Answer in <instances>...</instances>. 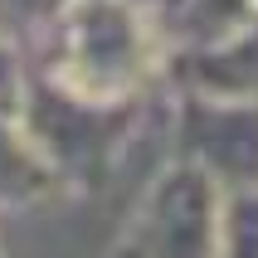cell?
Returning <instances> with one entry per match:
<instances>
[{
  "label": "cell",
  "mask_w": 258,
  "mask_h": 258,
  "mask_svg": "<svg viewBox=\"0 0 258 258\" xmlns=\"http://www.w3.org/2000/svg\"><path fill=\"white\" fill-rule=\"evenodd\" d=\"M166 73V39L142 0H63L44 83L88 107H142Z\"/></svg>",
  "instance_id": "obj_1"
},
{
  "label": "cell",
  "mask_w": 258,
  "mask_h": 258,
  "mask_svg": "<svg viewBox=\"0 0 258 258\" xmlns=\"http://www.w3.org/2000/svg\"><path fill=\"white\" fill-rule=\"evenodd\" d=\"M219 224L224 190L185 156H171L146 180L107 258H219Z\"/></svg>",
  "instance_id": "obj_2"
},
{
  "label": "cell",
  "mask_w": 258,
  "mask_h": 258,
  "mask_svg": "<svg viewBox=\"0 0 258 258\" xmlns=\"http://www.w3.org/2000/svg\"><path fill=\"white\" fill-rule=\"evenodd\" d=\"M137 117H142V107L73 102L44 78L29 83V102H25V127L39 137V146L49 151L69 190H102L112 180L117 161L137 132Z\"/></svg>",
  "instance_id": "obj_3"
},
{
  "label": "cell",
  "mask_w": 258,
  "mask_h": 258,
  "mask_svg": "<svg viewBox=\"0 0 258 258\" xmlns=\"http://www.w3.org/2000/svg\"><path fill=\"white\" fill-rule=\"evenodd\" d=\"M175 156L200 166L224 195L258 190V98H175Z\"/></svg>",
  "instance_id": "obj_4"
},
{
  "label": "cell",
  "mask_w": 258,
  "mask_h": 258,
  "mask_svg": "<svg viewBox=\"0 0 258 258\" xmlns=\"http://www.w3.org/2000/svg\"><path fill=\"white\" fill-rule=\"evenodd\" d=\"M69 195L58 166L39 146V137L25 127V117H5L0 122V215H20L34 205Z\"/></svg>",
  "instance_id": "obj_5"
},
{
  "label": "cell",
  "mask_w": 258,
  "mask_h": 258,
  "mask_svg": "<svg viewBox=\"0 0 258 258\" xmlns=\"http://www.w3.org/2000/svg\"><path fill=\"white\" fill-rule=\"evenodd\" d=\"M219 258H258V190H239V195H224Z\"/></svg>",
  "instance_id": "obj_6"
},
{
  "label": "cell",
  "mask_w": 258,
  "mask_h": 258,
  "mask_svg": "<svg viewBox=\"0 0 258 258\" xmlns=\"http://www.w3.org/2000/svg\"><path fill=\"white\" fill-rule=\"evenodd\" d=\"M29 83H34V78H29L20 49H15L10 39H0V122H5V117H25Z\"/></svg>",
  "instance_id": "obj_7"
},
{
  "label": "cell",
  "mask_w": 258,
  "mask_h": 258,
  "mask_svg": "<svg viewBox=\"0 0 258 258\" xmlns=\"http://www.w3.org/2000/svg\"><path fill=\"white\" fill-rule=\"evenodd\" d=\"M0 258H5V239H0Z\"/></svg>",
  "instance_id": "obj_8"
}]
</instances>
